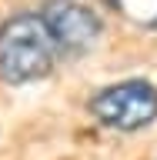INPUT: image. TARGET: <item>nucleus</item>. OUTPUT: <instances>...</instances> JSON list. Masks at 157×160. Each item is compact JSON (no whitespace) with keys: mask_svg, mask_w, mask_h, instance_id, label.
<instances>
[{"mask_svg":"<svg viewBox=\"0 0 157 160\" xmlns=\"http://www.w3.org/2000/svg\"><path fill=\"white\" fill-rule=\"evenodd\" d=\"M60 57H64V50H60L44 10L17 13L0 23V77L7 83L24 87V83L50 77V70L57 67Z\"/></svg>","mask_w":157,"mask_h":160,"instance_id":"obj_1","label":"nucleus"},{"mask_svg":"<svg viewBox=\"0 0 157 160\" xmlns=\"http://www.w3.org/2000/svg\"><path fill=\"white\" fill-rule=\"evenodd\" d=\"M90 113L124 133L144 130L157 120V87L147 80H120L90 100Z\"/></svg>","mask_w":157,"mask_h":160,"instance_id":"obj_2","label":"nucleus"},{"mask_svg":"<svg viewBox=\"0 0 157 160\" xmlns=\"http://www.w3.org/2000/svg\"><path fill=\"white\" fill-rule=\"evenodd\" d=\"M44 17H47L54 37H57L64 57H80L94 47V40L100 37V20L97 13L84 3H70V0H57L44 7Z\"/></svg>","mask_w":157,"mask_h":160,"instance_id":"obj_3","label":"nucleus"},{"mask_svg":"<svg viewBox=\"0 0 157 160\" xmlns=\"http://www.w3.org/2000/svg\"><path fill=\"white\" fill-rule=\"evenodd\" d=\"M110 10H117L124 20L137 23L144 30L157 27V0H104Z\"/></svg>","mask_w":157,"mask_h":160,"instance_id":"obj_4","label":"nucleus"}]
</instances>
